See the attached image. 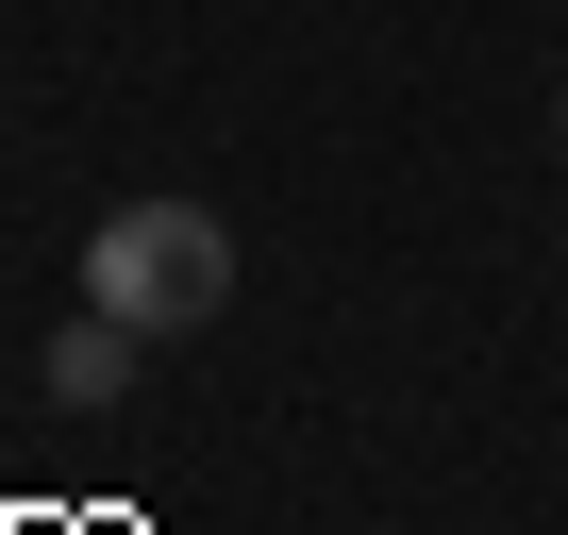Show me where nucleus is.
I'll use <instances>...</instances> for the list:
<instances>
[{"mask_svg": "<svg viewBox=\"0 0 568 535\" xmlns=\"http://www.w3.org/2000/svg\"><path fill=\"white\" fill-rule=\"evenodd\" d=\"M84 302H118L134 335H201V319L234 302V234H217V201H118V218L84 234Z\"/></svg>", "mask_w": 568, "mask_h": 535, "instance_id": "f257e3e1", "label": "nucleus"}, {"mask_svg": "<svg viewBox=\"0 0 568 535\" xmlns=\"http://www.w3.org/2000/svg\"><path fill=\"white\" fill-rule=\"evenodd\" d=\"M551 134H568V84H551Z\"/></svg>", "mask_w": 568, "mask_h": 535, "instance_id": "7ed1b4c3", "label": "nucleus"}, {"mask_svg": "<svg viewBox=\"0 0 568 535\" xmlns=\"http://www.w3.org/2000/svg\"><path fill=\"white\" fill-rule=\"evenodd\" d=\"M134 369H151V335H134L118 302H84V319L51 335V402H68V418H118V402H134Z\"/></svg>", "mask_w": 568, "mask_h": 535, "instance_id": "f03ea898", "label": "nucleus"}]
</instances>
